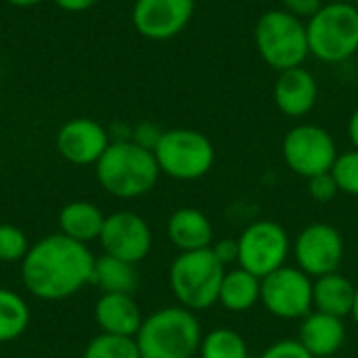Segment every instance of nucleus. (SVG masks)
<instances>
[{
	"label": "nucleus",
	"instance_id": "f257e3e1",
	"mask_svg": "<svg viewBox=\"0 0 358 358\" xmlns=\"http://www.w3.org/2000/svg\"><path fill=\"white\" fill-rule=\"evenodd\" d=\"M94 262L96 256L86 243L55 233L31 243L21 260V281L38 300H67L92 283Z\"/></svg>",
	"mask_w": 358,
	"mask_h": 358
},
{
	"label": "nucleus",
	"instance_id": "f03ea898",
	"mask_svg": "<svg viewBox=\"0 0 358 358\" xmlns=\"http://www.w3.org/2000/svg\"><path fill=\"white\" fill-rule=\"evenodd\" d=\"M96 180L105 193L117 199H136L153 191L159 180V166L153 151L132 141L111 143L94 164Z\"/></svg>",
	"mask_w": 358,
	"mask_h": 358
},
{
	"label": "nucleus",
	"instance_id": "7ed1b4c3",
	"mask_svg": "<svg viewBox=\"0 0 358 358\" xmlns=\"http://www.w3.org/2000/svg\"><path fill=\"white\" fill-rule=\"evenodd\" d=\"M201 325L189 308L164 306L143 319L134 336L141 358H193L199 352Z\"/></svg>",
	"mask_w": 358,
	"mask_h": 358
},
{
	"label": "nucleus",
	"instance_id": "20e7f679",
	"mask_svg": "<svg viewBox=\"0 0 358 358\" xmlns=\"http://www.w3.org/2000/svg\"><path fill=\"white\" fill-rule=\"evenodd\" d=\"M224 266L214 256L212 248L197 252H180L168 271V283L178 300V306L191 313H201L218 304Z\"/></svg>",
	"mask_w": 358,
	"mask_h": 358
},
{
	"label": "nucleus",
	"instance_id": "39448f33",
	"mask_svg": "<svg viewBox=\"0 0 358 358\" xmlns=\"http://www.w3.org/2000/svg\"><path fill=\"white\" fill-rule=\"evenodd\" d=\"M254 40L258 55L275 71L300 67L310 55L306 23L283 8H271L260 15Z\"/></svg>",
	"mask_w": 358,
	"mask_h": 358
},
{
	"label": "nucleus",
	"instance_id": "423d86ee",
	"mask_svg": "<svg viewBox=\"0 0 358 358\" xmlns=\"http://www.w3.org/2000/svg\"><path fill=\"white\" fill-rule=\"evenodd\" d=\"M308 50L319 61L342 63L358 52V13L352 2H325L306 23Z\"/></svg>",
	"mask_w": 358,
	"mask_h": 358
},
{
	"label": "nucleus",
	"instance_id": "0eeeda50",
	"mask_svg": "<svg viewBox=\"0 0 358 358\" xmlns=\"http://www.w3.org/2000/svg\"><path fill=\"white\" fill-rule=\"evenodd\" d=\"M153 155L162 174L182 182L203 178L216 159L212 141L203 132L191 128L164 130Z\"/></svg>",
	"mask_w": 358,
	"mask_h": 358
},
{
	"label": "nucleus",
	"instance_id": "6e6552de",
	"mask_svg": "<svg viewBox=\"0 0 358 358\" xmlns=\"http://www.w3.org/2000/svg\"><path fill=\"white\" fill-rule=\"evenodd\" d=\"M285 166L302 178L331 172L338 159L334 136L317 124H300L292 128L281 145Z\"/></svg>",
	"mask_w": 358,
	"mask_h": 358
},
{
	"label": "nucleus",
	"instance_id": "1a4fd4ad",
	"mask_svg": "<svg viewBox=\"0 0 358 358\" xmlns=\"http://www.w3.org/2000/svg\"><path fill=\"white\" fill-rule=\"evenodd\" d=\"M239 266L264 279L277 268L285 266L292 252L287 231L275 220H256L239 237Z\"/></svg>",
	"mask_w": 358,
	"mask_h": 358
},
{
	"label": "nucleus",
	"instance_id": "9d476101",
	"mask_svg": "<svg viewBox=\"0 0 358 358\" xmlns=\"http://www.w3.org/2000/svg\"><path fill=\"white\" fill-rule=\"evenodd\" d=\"M260 302L277 319L302 321L313 313V279L298 266H281L260 279Z\"/></svg>",
	"mask_w": 358,
	"mask_h": 358
},
{
	"label": "nucleus",
	"instance_id": "9b49d317",
	"mask_svg": "<svg viewBox=\"0 0 358 358\" xmlns=\"http://www.w3.org/2000/svg\"><path fill=\"white\" fill-rule=\"evenodd\" d=\"M294 258L298 268L310 279L338 273L344 260V237L327 222H313L304 227L294 241Z\"/></svg>",
	"mask_w": 358,
	"mask_h": 358
},
{
	"label": "nucleus",
	"instance_id": "f8f14e48",
	"mask_svg": "<svg viewBox=\"0 0 358 358\" xmlns=\"http://www.w3.org/2000/svg\"><path fill=\"white\" fill-rule=\"evenodd\" d=\"M99 241L103 254L120 258L130 264H138L149 256L153 235L143 216H138L136 212L122 210L105 218Z\"/></svg>",
	"mask_w": 358,
	"mask_h": 358
},
{
	"label": "nucleus",
	"instance_id": "ddd939ff",
	"mask_svg": "<svg viewBox=\"0 0 358 358\" xmlns=\"http://www.w3.org/2000/svg\"><path fill=\"white\" fill-rule=\"evenodd\" d=\"M193 10L195 0H134L132 25L143 38L164 42L189 25Z\"/></svg>",
	"mask_w": 358,
	"mask_h": 358
},
{
	"label": "nucleus",
	"instance_id": "4468645a",
	"mask_svg": "<svg viewBox=\"0 0 358 358\" xmlns=\"http://www.w3.org/2000/svg\"><path fill=\"white\" fill-rule=\"evenodd\" d=\"M59 155L73 166H94L111 145L103 124L90 117H73L65 122L55 138Z\"/></svg>",
	"mask_w": 358,
	"mask_h": 358
},
{
	"label": "nucleus",
	"instance_id": "2eb2a0df",
	"mask_svg": "<svg viewBox=\"0 0 358 358\" xmlns=\"http://www.w3.org/2000/svg\"><path fill=\"white\" fill-rule=\"evenodd\" d=\"M273 99L277 109L287 117H302L310 113L319 99V84L317 78L306 67H292L279 71Z\"/></svg>",
	"mask_w": 358,
	"mask_h": 358
},
{
	"label": "nucleus",
	"instance_id": "dca6fc26",
	"mask_svg": "<svg viewBox=\"0 0 358 358\" xmlns=\"http://www.w3.org/2000/svg\"><path fill=\"white\" fill-rule=\"evenodd\" d=\"M298 342L315 358L334 357L346 342L344 319L313 310L300 321Z\"/></svg>",
	"mask_w": 358,
	"mask_h": 358
},
{
	"label": "nucleus",
	"instance_id": "f3484780",
	"mask_svg": "<svg viewBox=\"0 0 358 358\" xmlns=\"http://www.w3.org/2000/svg\"><path fill=\"white\" fill-rule=\"evenodd\" d=\"M143 319L145 317L132 294H101L94 304V321L101 334L134 338Z\"/></svg>",
	"mask_w": 358,
	"mask_h": 358
},
{
	"label": "nucleus",
	"instance_id": "a211bd4d",
	"mask_svg": "<svg viewBox=\"0 0 358 358\" xmlns=\"http://www.w3.org/2000/svg\"><path fill=\"white\" fill-rule=\"evenodd\" d=\"M166 231L170 243L178 252L208 250L214 241V227L210 218L197 208H178L176 212H172Z\"/></svg>",
	"mask_w": 358,
	"mask_h": 358
},
{
	"label": "nucleus",
	"instance_id": "6ab92c4d",
	"mask_svg": "<svg viewBox=\"0 0 358 358\" xmlns=\"http://www.w3.org/2000/svg\"><path fill=\"white\" fill-rule=\"evenodd\" d=\"M355 300L357 285L340 273H329L313 281V310L346 319L352 315Z\"/></svg>",
	"mask_w": 358,
	"mask_h": 358
},
{
	"label": "nucleus",
	"instance_id": "aec40b11",
	"mask_svg": "<svg viewBox=\"0 0 358 358\" xmlns=\"http://www.w3.org/2000/svg\"><path fill=\"white\" fill-rule=\"evenodd\" d=\"M105 218L107 216L92 201H71L59 212V233L88 245L101 237Z\"/></svg>",
	"mask_w": 358,
	"mask_h": 358
},
{
	"label": "nucleus",
	"instance_id": "412c9836",
	"mask_svg": "<svg viewBox=\"0 0 358 358\" xmlns=\"http://www.w3.org/2000/svg\"><path fill=\"white\" fill-rule=\"evenodd\" d=\"M260 302V279L245 268H233L224 273L218 304L229 313H248Z\"/></svg>",
	"mask_w": 358,
	"mask_h": 358
},
{
	"label": "nucleus",
	"instance_id": "4be33fe9",
	"mask_svg": "<svg viewBox=\"0 0 358 358\" xmlns=\"http://www.w3.org/2000/svg\"><path fill=\"white\" fill-rule=\"evenodd\" d=\"M134 266L136 264L101 254L94 262L92 283L103 294H134V289L138 285V275H136Z\"/></svg>",
	"mask_w": 358,
	"mask_h": 358
},
{
	"label": "nucleus",
	"instance_id": "5701e85b",
	"mask_svg": "<svg viewBox=\"0 0 358 358\" xmlns=\"http://www.w3.org/2000/svg\"><path fill=\"white\" fill-rule=\"evenodd\" d=\"M31 313L23 296L13 289L0 287V344L15 342L29 325Z\"/></svg>",
	"mask_w": 358,
	"mask_h": 358
},
{
	"label": "nucleus",
	"instance_id": "b1692460",
	"mask_svg": "<svg viewBox=\"0 0 358 358\" xmlns=\"http://www.w3.org/2000/svg\"><path fill=\"white\" fill-rule=\"evenodd\" d=\"M199 358H250L248 342L235 329L218 327L201 338Z\"/></svg>",
	"mask_w": 358,
	"mask_h": 358
},
{
	"label": "nucleus",
	"instance_id": "393cba45",
	"mask_svg": "<svg viewBox=\"0 0 358 358\" xmlns=\"http://www.w3.org/2000/svg\"><path fill=\"white\" fill-rule=\"evenodd\" d=\"M82 358H141V352L134 338L99 334L86 344Z\"/></svg>",
	"mask_w": 358,
	"mask_h": 358
},
{
	"label": "nucleus",
	"instance_id": "a878e982",
	"mask_svg": "<svg viewBox=\"0 0 358 358\" xmlns=\"http://www.w3.org/2000/svg\"><path fill=\"white\" fill-rule=\"evenodd\" d=\"M29 239L25 237V233L13 224L2 222L0 224V262L4 264H13L19 262L27 256L29 252Z\"/></svg>",
	"mask_w": 358,
	"mask_h": 358
},
{
	"label": "nucleus",
	"instance_id": "bb28decb",
	"mask_svg": "<svg viewBox=\"0 0 358 358\" xmlns=\"http://www.w3.org/2000/svg\"><path fill=\"white\" fill-rule=\"evenodd\" d=\"M331 176L338 182L340 193L358 197V151H346L340 153L334 168H331Z\"/></svg>",
	"mask_w": 358,
	"mask_h": 358
},
{
	"label": "nucleus",
	"instance_id": "cd10ccee",
	"mask_svg": "<svg viewBox=\"0 0 358 358\" xmlns=\"http://www.w3.org/2000/svg\"><path fill=\"white\" fill-rule=\"evenodd\" d=\"M308 193L315 201L327 203L340 193V189H338V182L331 176V172H325V174H317V176L308 178Z\"/></svg>",
	"mask_w": 358,
	"mask_h": 358
},
{
	"label": "nucleus",
	"instance_id": "c85d7f7f",
	"mask_svg": "<svg viewBox=\"0 0 358 358\" xmlns=\"http://www.w3.org/2000/svg\"><path fill=\"white\" fill-rule=\"evenodd\" d=\"M260 358H315L298 340H279L275 344H271Z\"/></svg>",
	"mask_w": 358,
	"mask_h": 358
},
{
	"label": "nucleus",
	"instance_id": "c756f323",
	"mask_svg": "<svg viewBox=\"0 0 358 358\" xmlns=\"http://www.w3.org/2000/svg\"><path fill=\"white\" fill-rule=\"evenodd\" d=\"M162 134H164V130H162L157 124H153V122H141V124H136V126L132 128V138H130V141H132L134 145L143 147V149L155 151V147H157Z\"/></svg>",
	"mask_w": 358,
	"mask_h": 358
},
{
	"label": "nucleus",
	"instance_id": "7c9ffc66",
	"mask_svg": "<svg viewBox=\"0 0 358 358\" xmlns=\"http://www.w3.org/2000/svg\"><path fill=\"white\" fill-rule=\"evenodd\" d=\"M283 10H287L289 15L298 17V19H310L313 15L319 13V8L325 4V0H281Z\"/></svg>",
	"mask_w": 358,
	"mask_h": 358
},
{
	"label": "nucleus",
	"instance_id": "2f4dec72",
	"mask_svg": "<svg viewBox=\"0 0 358 358\" xmlns=\"http://www.w3.org/2000/svg\"><path fill=\"white\" fill-rule=\"evenodd\" d=\"M212 252L222 266H229L239 260V243H237V239H231V237L212 243Z\"/></svg>",
	"mask_w": 358,
	"mask_h": 358
},
{
	"label": "nucleus",
	"instance_id": "473e14b6",
	"mask_svg": "<svg viewBox=\"0 0 358 358\" xmlns=\"http://www.w3.org/2000/svg\"><path fill=\"white\" fill-rule=\"evenodd\" d=\"M52 2L67 13H82V10H88L94 4H99V0H52Z\"/></svg>",
	"mask_w": 358,
	"mask_h": 358
},
{
	"label": "nucleus",
	"instance_id": "72a5a7b5",
	"mask_svg": "<svg viewBox=\"0 0 358 358\" xmlns=\"http://www.w3.org/2000/svg\"><path fill=\"white\" fill-rule=\"evenodd\" d=\"M348 138L352 143V149L358 151V109L350 115V120H348Z\"/></svg>",
	"mask_w": 358,
	"mask_h": 358
},
{
	"label": "nucleus",
	"instance_id": "f704fd0d",
	"mask_svg": "<svg viewBox=\"0 0 358 358\" xmlns=\"http://www.w3.org/2000/svg\"><path fill=\"white\" fill-rule=\"evenodd\" d=\"M6 2L13 4V6H19V8H27V6H36V4H40L44 0H6Z\"/></svg>",
	"mask_w": 358,
	"mask_h": 358
},
{
	"label": "nucleus",
	"instance_id": "c9c22d12",
	"mask_svg": "<svg viewBox=\"0 0 358 358\" xmlns=\"http://www.w3.org/2000/svg\"><path fill=\"white\" fill-rule=\"evenodd\" d=\"M352 319H355V323L358 325V285H357V300H355V308H352V315H350Z\"/></svg>",
	"mask_w": 358,
	"mask_h": 358
},
{
	"label": "nucleus",
	"instance_id": "e433bc0d",
	"mask_svg": "<svg viewBox=\"0 0 358 358\" xmlns=\"http://www.w3.org/2000/svg\"><path fill=\"white\" fill-rule=\"evenodd\" d=\"M325 2H355V0H325Z\"/></svg>",
	"mask_w": 358,
	"mask_h": 358
},
{
	"label": "nucleus",
	"instance_id": "4c0bfd02",
	"mask_svg": "<svg viewBox=\"0 0 358 358\" xmlns=\"http://www.w3.org/2000/svg\"><path fill=\"white\" fill-rule=\"evenodd\" d=\"M352 4H355V8H357V13H358V0H355Z\"/></svg>",
	"mask_w": 358,
	"mask_h": 358
}]
</instances>
